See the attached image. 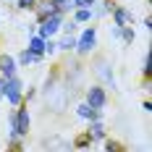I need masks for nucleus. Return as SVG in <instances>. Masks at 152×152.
Masks as SVG:
<instances>
[{
	"label": "nucleus",
	"instance_id": "f257e3e1",
	"mask_svg": "<svg viewBox=\"0 0 152 152\" xmlns=\"http://www.w3.org/2000/svg\"><path fill=\"white\" fill-rule=\"evenodd\" d=\"M8 137H29L31 131V113H29V105H21L13 107L11 110V115H8Z\"/></svg>",
	"mask_w": 152,
	"mask_h": 152
},
{
	"label": "nucleus",
	"instance_id": "f03ea898",
	"mask_svg": "<svg viewBox=\"0 0 152 152\" xmlns=\"http://www.w3.org/2000/svg\"><path fill=\"white\" fill-rule=\"evenodd\" d=\"M0 97L8 100L11 107H18L24 102V79L18 74L11 76V79H5V81H3V89H0Z\"/></svg>",
	"mask_w": 152,
	"mask_h": 152
},
{
	"label": "nucleus",
	"instance_id": "7ed1b4c3",
	"mask_svg": "<svg viewBox=\"0 0 152 152\" xmlns=\"http://www.w3.org/2000/svg\"><path fill=\"white\" fill-rule=\"evenodd\" d=\"M92 74L97 76V84L105 87V89H115V74H113V66L107 58H94L92 61Z\"/></svg>",
	"mask_w": 152,
	"mask_h": 152
},
{
	"label": "nucleus",
	"instance_id": "20e7f679",
	"mask_svg": "<svg viewBox=\"0 0 152 152\" xmlns=\"http://www.w3.org/2000/svg\"><path fill=\"white\" fill-rule=\"evenodd\" d=\"M94 47H97V29L94 26H84L81 34L76 37V50L74 53L79 58H87V55L94 53Z\"/></svg>",
	"mask_w": 152,
	"mask_h": 152
},
{
	"label": "nucleus",
	"instance_id": "39448f33",
	"mask_svg": "<svg viewBox=\"0 0 152 152\" xmlns=\"http://www.w3.org/2000/svg\"><path fill=\"white\" fill-rule=\"evenodd\" d=\"M63 18H66L63 13H55V16H50V18H45V21H39V24L34 26V34H37L39 39H55V37L61 34Z\"/></svg>",
	"mask_w": 152,
	"mask_h": 152
},
{
	"label": "nucleus",
	"instance_id": "423d86ee",
	"mask_svg": "<svg viewBox=\"0 0 152 152\" xmlns=\"http://www.w3.org/2000/svg\"><path fill=\"white\" fill-rule=\"evenodd\" d=\"M84 102L94 110H102L107 105V89L105 87H100V84H89L87 89H84Z\"/></svg>",
	"mask_w": 152,
	"mask_h": 152
},
{
	"label": "nucleus",
	"instance_id": "0eeeda50",
	"mask_svg": "<svg viewBox=\"0 0 152 152\" xmlns=\"http://www.w3.org/2000/svg\"><path fill=\"white\" fill-rule=\"evenodd\" d=\"M113 26H134V11H129L126 5H115L113 8Z\"/></svg>",
	"mask_w": 152,
	"mask_h": 152
},
{
	"label": "nucleus",
	"instance_id": "6e6552de",
	"mask_svg": "<svg viewBox=\"0 0 152 152\" xmlns=\"http://www.w3.org/2000/svg\"><path fill=\"white\" fill-rule=\"evenodd\" d=\"M18 74V63L11 53H0V79H11Z\"/></svg>",
	"mask_w": 152,
	"mask_h": 152
},
{
	"label": "nucleus",
	"instance_id": "1a4fd4ad",
	"mask_svg": "<svg viewBox=\"0 0 152 152\" xmlns=\"http://www.w3.org/2000/svg\"><path fill=\"white\" fill-rule=\"evenodd\" d=\"M31 13H34L37 24H39V21H45V18H50V16L61 13V11H58V8H55L50 0H42V3H37V5H34V11H31Z\"/></svg>",
	"mask_w": 152,
	"mask_h": 152
},
{
	"label": "nucleus",
	"instance_id": "9d476101",
	"mask_svg": "<svg viewBox=\"0 0 152 152\" xmlns=\"http://www.w3.org/2000/svg\"><path fill=\"white\" fill-rule=\"evenodd\" d=\"M76 115H79L81 121H87V123H89V121H102V110H94V107H89L84 100L76 105Z\"/></svg>",
	"mask_w": 152,
	"mask_h": 152
},
{
	"label": "nucleus",
	"instance_id": "9b49d317",
	"mask_svg": "<svg viewBox=\"0 0 152 152\" xmlns=\"http://www.w3.org/2000/svg\"><path fill=\"white\" fill-rule=\"evenodd\" d=\"M55 45H58V53H74L76 50V34H58Z\"/></svg>",
	"mask_w": 152,
	"mask_h": 152
},
{
	"label": "nucleus",
	"instance_id": "f8f14e48",
	"mask_svg": "<svg viewBox=\"0 0 152 152\" xmlns=\"http://www.w3.org/2000/svg\"><path fill=\"white\" fill-rule=\"evenodd\" d=\"M87 137H89L92 142H102V139L107 137V129H105V123H102V121H89Z\"/></svg>",
	"mask_w": 152,
	"mask_h": 152
},
{
	"label": "nucleus",
	"instance_id": "ddd939ff",
	"mask_svg": "<svg viewBox=\"0 0 152 152\" xmlns=\"http://www.w3.org/2000/svg\"><path fill=\"white\" fill-rule=\"evenodd\" d=\"M31 55H37V58H45V39H39L37 34H31L29 37V45H26Z\"/></svg>",
	"mask_w": 152,
	"mask_h": 152
},
{
	"label": "nucleus",
	"instance_id": "4468645a",
	"mask_svg": "<svg viewBox=\"0 0 152 152\" xmlns=\"http://www.w3.org/2000/svg\"><path fill=\"white\" fill-rule=\"evenodd\" d=\"M13 58H16V63H18V68H26V66H34V63H39V61H42V58L31 55L26 47H24V50H21L18 55H13Z\"/></svg>",
	"mask_w": 152,
	"mask_h": 152
},
{
	"label": "nucleus",
	"instance_id": "2eb2a0df",
	"mask_svg": "<svg viewBox=\"0 0 152 152\" xmlns=\"http://www.w3.org/2000/svg\"><path fill=\"white\" fill-rule=\"evenodd\" d=\"M71 147H74V152H87L92 147V139L87 137V131H81V134H76V137H74Z\"/></svg>",
	"mask_w": 152,
	"mask_h": 152
},
{
	"label": "nucleus",
	"instance_id": "dca6fc26",
	"mask_svg": "<svg viewBox=\"0 0 152 152\" xmlns=\"http://www.w3.org/2000/svg\"><path fill=\"white\" fill-rule=\"evenodd\" d=\"M71 13H74V16H71V18H74V21H76V24H79V26H81V24H89L92 18H94V16H92V11H89V8H74Z\"/></svg>",
	"mask_w": 152,
	"mask_h": 152
},
{
	"label": "nucleus",
	"instance_id": "f3484780",
	"mask_svg": "<svg viewBox=\"0 0 152 152\" xmlns=\"http://www.w3.org/2000/svg\"><path fill=\"white\" fill-rule=\"evenodd\" d=\"M102 142H105V152H126V144H123L121 139H110V137H105Z\"/></svg>",
	"mask_w": 152,
	"mask_h": 152
},
{
	"label": "nucleus",
	"instance_id": "a211bd4d",
	"mask_svg": "<svg viewBox=\"0 0 152 152\" xmlns=\"http://www.w3.org/2000/svg\"><path fill=\"white\" fill-rule=\"evenodd\" d=\"M76 31H79V24H76L71 16H66L63 24H61V34H76Z\"/></svg>",
	"mask_w": 152,
	"mask_h": 152
},
{
	"label": "nucleus",
	"instance_id": "6ab92c4d",
	"mask_svg": "<svg viewBox=\"0 0 152 152\" xmlns=\"http://www.w3.org/2000/svg\"><path fill=\"white\" fill-rule=\"evenodd\" d=\"M50 152H74V147H71V142L53 139V144H50Z\"/></svg>",
	"mask_w": 152,
	"mask_h": 152
},
{
	"label": "nucleus",
	"instance_id": "aec40b11",
	"mask_svg": "<svg viewBox=\"0 0 152 152\" xmlns=\"http://www.w3.org/2000/svg\"><path fill=\"white\" fill-rule=\"evenodd\" d=\"M50 3H53V5H55L63 16H68L71 11H74V0H50Z\"/></svg>",
	"mask_w": 152,
	"mask_h": 152
},
{
	"label": "nucleus",
	"instance_id": "412c9836",
	"mask_svg": "<svg viewBox=\"0 0 152 152\" xmlns=\"http://www.w3.org/2000/svg\"><path fill=\"white\" fill-rule=\"evenodd\" d=\"M121 39L126 42V45H134V39H137V31H134V26H123V29H121Z\"/></svg>",
	"mask_w": 152,
	"mask_h": 152
},
{
	"label": "nucleus",
	"instance_id": "4be33fe9",
	"mask_svg": "<svg viewBox=\"0 0 152 152\" xmlns=\"http://www.w3.org/2000/svg\"><path fill=\"white\" fill-rule=\"evenodd\" d=\"M142 76L144 79H152V55L144 53V63H142Z\"/></svg>",
	"mask_w": 152,
	"mask_h": 152
},
{
	"label": "nucleus",
	"instance_id": "5701e85b",
	"mask_svg": "<svg viewBox=\"0 0 152 152\" xmlns=\"http://www.w3.org/2000/svg\"><path fill=\"white\" fill-rule=\"evenodd\" d=\"M34 5H37V0H16L18 11H34Z\"/></svg>",
	"mask_w": 152,
	"mask_h": 152
},
{
	"label": "nucleus",
	"instance_id": "b1692460",
	"mask_svg": "<svg viewBox=\"0 0 152 152\" xmlns=\"http://www.w3.org/2000/svg\"><path fill=\"white\" fill-rule=\"evenodd\" d=\"M58 53V45H55V39H45V55L50 58V55H55Z\"/></svg>",
	"mask_w": 152,
	"mask_h": 152
},
{
	"label": "nucleus",
	"instance_id": "393cba45",
	"mask_svg": "<svg viewBox=\"0 0 152 152\" xmlns=\"http://www.w3.org/2000/svg\"><path fill=\"white\" fill-rule=\"evenodd\" d=\"M97 5V0H74V8H94Z\"/></svg>",
	"mask_w": 152,
	"mask_h": 152
},
{
	"label": "nucleus",
	"instance_id": "a878e982",
	"mask_svg": "<svg viewBox=\"0 0 152 152\" xmlns=\"http://www.w3.org/2000/svg\"><path fill=\"white\" fill-rule=\"evenodd\" d=\"M34 97H37V89H34V87H29V89L24 87V105H29Z\"/></svg>",
	"mask_w": 152,
	"mask_h": 152
},
{
	"label": "nucleus",
	"instance_id": "bb28decb",
	"mask_svg": "<svg viewBox=\"0 0 152 152\" xmlns=\"http://www.w3.org/2000/svg\"><path fill=\"white\" fill-rule=\"evenodd\" d=\"M142 107H144V113H150V110H152V102H150V100H144V102H142Z\"/></svg>",
	"mask_w": 152,
	"mask_h": 152
},
{
	"label": "nucleus",
	"instance_id": "cd10ccee",
	"mask_svg": "<svg viewBox=\"0 0 152 152\" xmlns=\"http://www.w3.org/2000/svg\"><path fill=\"white\" fill-rule=\"evenodd\" d=\"M3 81H5V79H0V89H3Z\"/></svg>",
	"mask_w": 152,
	"mask_h": 152
},
{
	"label": "nucleus",
	"instance_id": "c85d7f7f",
	"mask_svg": "<svg viewBox=\"0 0 152 152\" xmlns=\"http://www.w3.org/2000/svg\"><path fill=\"white\" fill-rule=\"evenodd\" d=\"M5 152H13V150H5Z\"/></svg>",
	"mask_w": 152,
	"mask_h": 152
},
{
	"label": "nucleus",
	"instance_id": "c756f323",
	"mask_svg": "<svg viewBox=\"0 0 152 152\" xmlns=\"http://www.w3.org/2000/svg\"><path fill=\"white\" fill-rule=\"evenodd\" d=\"M37 3H42V0H37Z\"/></svg>",
	"mask_w": 152,
	"mask_h": 152
},
{
	"label": "nucleus",
	"instance_id": "7c9ffc66",
	"mask_svg": "<svg viewBox=\"0 0 152 152\" xmlns=\"http://www.w3.org/2000/svg\"><path fill=\"white\" fill-rule=\"evenodd\" d=\"M147 3H152V0H147Z\"/></svg>",
	"mask_w": 152,
	"mask_h": 152
},
{
	"label": "nucleus",
	"instance_id": "2f4dec72",
	"mask_svg": "<svg viewBox=\"0 0 152 152\" xmlns=\"http://www.w3.org/2000/svg\"><path fill=\"white\" fill-rule=\"evenodd\" d=\"M13 3H16V0H13Z\"/></svg>",
	"mask_w": 152,
	"mask_h": 152
}]
</instances>
